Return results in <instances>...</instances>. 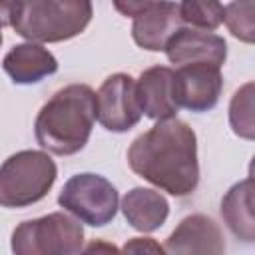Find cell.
<instances>
[{
  "label": "cell",
  "mask_w": 255,
  "mask_h": 255,
  "mask_svg": "<svg viewBox=\"0 0 255 255\" xmlns=\"http://www.w3.org/2000/svg\"><path fill=\"white\" fill-rule=\"evenodd\" d=\"M179 16L185 26L197 30H217L223 24V6L219 0H179Z\"/></svg>",
  "instance_id": "2e32d148"
},
{
  "label": "cell",
  "mask_w": 255,
  "mask_h": 255,
  "mask_svg": "<svg viewBox=\"0 0 255 255\" xmlns=\"http://www.w3.org/2000/svg\"><path fill=\"white\" fill-rule=\"evenodd\" d=\"M124 251H131V253H145V251H151V253H161L163 247L159 243H155L151 237H133L131 241H128L124 245Z\"/></svg>",
  "instance_id": "ffe728a7"
},
{
  "label": "cell",
  "mask_w": 255,
  "mask_h": 255,
  "mask_svg": "<svg viewBox=\"0 0 255 255\" xmlns=\"http://www.w3.org/2000/svg\"><path fill=\"white\" fill-rule=\"evenodd\" d=\"M120 207L126 221L135 231H141V233H151L159 229L169 215V203L165 195L149 187L129 189L124 195Z\"/></svg>",
  "instance_id": "5bb4252c"
},
{
  "label": "cell",
  "mask_w": 255,
  "mask_h": 255,
  "mask_svg": "<svg viewBox=\"0 0 255 255\" xmlns=\"http://www.w3.org/2000/svg\"><path fill=\"white\" fill-rule=\"evenodd\" d=\"M229 126L235 135L243 139L255 137V120H253V82L241 86L229 104Z\"/></svg>",
  "instance_id": "e0dca14e"
},
{
  "label": "cell",
  "mask_w": 255,
  "mask_h": 255,
  "mask_svg": "<svg viewBox=\"0 0 255 255\" xmlns=\"http://www.w3.org/2000/svg\"><path fill=\"white\" fill-rule=\"evenodd\" d=\"M223 90L221 68L205 62L183 64L175 70V102L189 112H209Z\"/></svg>",
  "instance_id": "ba28073f"
},
{
  "label": "cell",
  "mask_w": 255,
  "mask_h": 255,
  "mask_svg": "<svg viewBox=\"0 0 255 255\" xmlns=\"http://www.w3.org/2000/svg\"><path fill=\"white\" fill-rule=\"evenodd\" d=\"M223 22L229 32L245 42H255V2L253 0H233L223 8Z\"/></svg>",
  "instance_id": "ac0fdd59"
},
{
  "label": "cell",
  "mask_w": 255,
  "mask_h": 255,
  "mask_svg": "<svg viewBox=\"0 0 255 255\" xmlns=\"http://www.w3.org/2000/svg\"><path fill=\"white\" fill-rule=\"evenodd\" d=\"M128 163L135 175L157 189L173 197L191 195L199 183L197 135L183 120H157L131 141Z\"/></svg>",
  "instance_id": "6da1fadb"
},
{
  "label": "cell",
  "mask_w": 255,
  "mask_h": 255,
  "mask_svg": "<svg viewBox=\"0 0 255 255\" xmlns=\"http://www.w3.org/2000/svg\"><path fill=\"white\" fill-rule=\"evenodd\" d=\"M100 249H106V251H118L114 245H104V243H92V245L86 247L84 251H100Z\"/></svg>",
  "instance_id": "7402d4cb"
},
{
  "label": "cell",
  "mask_w": 255,
  "mask_h": 255,
  "mask_svg": "<svg viewBox=\"0 0 255 255\" xmlns=\"http://www.w3.org/2000/svg\"><path fill=\"white\" fill-rule=\"evenodd\" d=\"M92 16V0H18L10 26L28 42L54 44L82 34Z\"/></svg>",
  "instance_id": "3957f363"
},
{
  "label": "cell",
  "mask_w": 255,
  "mask_h": 255,
  "mask_svg": "<svg viewBox=\"0 0 255 255\" xmlns=\"http://www.w3.org/2000/svg\"><path fill=\"white\" fill-rule=\"evenodd\" d=\"M96 122V92L88 84L60 88L38 112L34 135L42 149L74 155L86 147Z\"/></svg>",
  "instance_id": "7a4b0ae2"
},
{
  "label": "cell",
  "mask_w": 255,
  "mask_h": 255,
  "mask_svg": "<svg viewBox=\"0 0 255 255\" xmlns=\"http://www.w3.org/2000/svg\"><path fill=\"white\" fill-rule=\"evenodd\" d=\"M221 217L237 239L245 243L255 241L253 177H245L229 187L221 199Z\"/></svg>",
  "instance_id": "9a60e30c"
},
{
  "label": "cell",
  "mask_w": 255,
  "mask_h": 255,
  "mask_svg": "<svg viewBox=\"0 0 255 255\" xmlns=\"http://www.w3.org/2000/svg\"><path fill=\"white\" fill-rule=\"evenodd\" d=\"M141 114L135 80L124 72L108 76L96 92V120L108 131L124 133L139 124Z\"/></svg>",
  "instance_id": "52a82bcc"
},
{
  "label": "cell",
  "mask_w": 255,
  "mask_h": 255,
  "mask_svg": "<svg viewBox=\"0 0 255 255\" xmlns=\"http://www.w3.org/2000/svg\"><path fill=\"white\" fill-rule=\"evenodd\" d=\"M163 52L167 60L175 66L205 62L221 68L227 58V42L215 32L181 26L169 38Z\"/></svg>",
  "instance_id": "9c48e42d"
},
{
  "label": "cell",
  "mask_w": 255,
  "mask_h": 255,
  "mask_svg": "<svg viewBox=\"0 0 255 255\" xmlns=\"http://www.w3.org/2000/svg\"><path fill=\"white\" fill-rule=\"evenodd\" d=\"M10 247L16 255H76L84 251V227L80 219L54 211L22 221L12 231Z\"/></svg>",
  "instance_id": "5b68a950"
},
{
  "label": "cell",
  "mask_w": 255,
  "mask_h": 255,
  "mask_svg": "<svg viewBox=\"0 0 255 255\" xmlns=\"http://www.w3.org/2000/svg\"><path fill=\"white\" fill-rule=\"evenodd\" d=\"M18 0H0V26H10L12 20V12L16 8Z\"/></svg>",
  "instance_id": "44dd1931"
},
{
  "label": "cell",
  "mask_w": 255,
  "mask_h": 255,
  "mask_svg": "<svg viewBox=\"0 0 255 255\" xmlns=\"http://www.w3.org/2000/svg\"><path fill=\"white\" fill-rule=\"evenodd\" d=\"M165 253H211L221 255L225 251V239L219 225L203 215L193 213L179 221L163 245Z\"/></svg>",
  "instance_id": "8fae6325"
},
{
  "label": "cell",
  "mask_w": 255,
  "mask_h": 255,
  "mask_svg": "<svg viewBox=\"0 0 255 255\" xmlns=\"http://www.w3.org/2000/svg\"><path fill=\"white\" fill-rule=\"evenodd\" d=\"M183 26L179 6L171 0H159L133 18L131 38L147 52H161L169 38Z\"/></svg>",
  "instance_id": "7c38bea8"
},
{
  "label": "cell",
  "mask_w": 255,
  "mask_h": 255,
  "mask_svg": "<svg viewBox=\"0 0 255 255\" xmlns=\"http://www.w3.org/2000/svg\"><path fill=\"white\" fill-rule=\"evenodd\" d=\"M58 203L64 207V211L72 213L82 223L104 227L116 217L120 195L112 181H108L104 175L86 171L72 175L64 183L58 195Z\"/></svg>",
  "instance_id": "8992f818"
},
{
  "label": "cell",
  "mask_w": 255,
  "mask_h": 255,
  "mask_svg": "<svg viewBox=\"0 0 255 255\" xmlns=\"http://www.w3.org/2000/svg\"><path fill=\"white\" fill-rule=\"evenodd\" d=\"M135 94L141 112L151 120L175 118L179 106L175 102V70L167 66H151L135 80Z\"/></svg>",
  "instance_id": "30bf717a"
},
{
  "label": "cell",
  "mask_w": 255,
  "mask_h": 255,
  "mask_svg": "<svg viewBox=\"0 0 255 255\" xmlns=\"http://www.w3.org/2000/svg\"><path fill=\"white\" fill-rule=\"evenodd\" d=\"M58 177V167L46 151L22 149L0 165V207L18 209L42 201Z\"/></svg>",
  "instance_id": "277c9868"
},
{
  "label": "cell",
  "mask_w": 255,
  "mask_h": 255,
  "mask_svg": "<svg viewBox=\"0 0 255 255\" xmlns=\"http://www.w3.org/2000/svg\"><path fill=\"white\" fill-rule=\"evenodd\" d=\"M2 68L14 84L28 86L38 84L46 76L54 74L58 70V60L42 44L24 42L8 50V54L2 60Z\"/></svg>",
  "instance_id": "4fadbf2b"
},
{
  "label": "cell",
  "mask_w": 255,
  "mask_h": 255,
  "mask_svg": "<svg viewBox=\"0 0 255 255\" xmlns=\"http://www.w3.org/2000/svg\"><path fill=\"white\" fill-rule=\"evenodd\" d=\"M112 2H114V8H116L122 16L135 18L137 14H141L143 10H147L149 6L157 4L159 0H112Z\"/></svg>",
  "instance_id": "d6986e66"
},
{
  "label": "cell",
  "mask_w": 255,
  "mask_h": 255,
  "mask_svg": "<svg viewBox=\"0 0 255 255\" xmlns=\"http://www.w3.org/2000/svg\"><path fill=\"white\" fill-rule=\"evenodd\" d=\"M0 46H2V26H0Z\"/></svg>",
  "instance_id": "603a6c76"
}]
</instances>
